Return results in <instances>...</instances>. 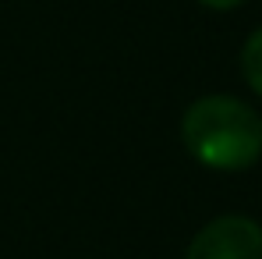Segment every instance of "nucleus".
<instances>
[{"instance_id": "f257e3e1", "label": "nucleus", "mask_w": 262, "mask_h": 259, "mask_svg": "<svg viewBox=\"0 0 262 259\" xmlns=\"http://www.w3.org/2000/svg\"><path fill=\"white\" fill-rule=\"evenodd\" d=\"M181 138L209 171H248L262 156V117L237 96H202L184 110Z\"/></svg>"}, {"instance_id": "f03ea898", "label": "nucleus", "mask_w": 262, "mask_h": 259, "mask_svg": "<svg viewBox=\"0 0 262 259\" xmlns=\"http://www.w3.org/2000/svg\"><path fill=\"white\" fill-rule=\"evenodd\" d=\"M184 259H262V224L241 213L216 216L191 238Z\"/></svg>"}, {"instance_id": "7ed1b4c3", "label": "nucleus", "mask_w": 262, "mask_h": 259, "mask_svg": "<svg viewBox=\"0 0 262 259\" xmlns=\"http://www.w3.org/2000/svg\"><path fill=\"white\" fill-rule=\"evenodd\" d=\"M241 71H245L248 89L262 96V29H255L241 46Z\"/></svg>"}, {"instance_id": "20e7f679", "label": "nucleus", "mask_w": 262, "mask_h": 259, "mask_svg": "<svg viewBox=\"0 0 262 259\" xmlns=\"http://www.w3.org/2000/svg\"><path fill=\"white\" fill-rule=\"evenodd\" d=\"M199 4H206V7H213V11H234V7H241L245 0H199Z\"/></svg>"}]
</instances>
